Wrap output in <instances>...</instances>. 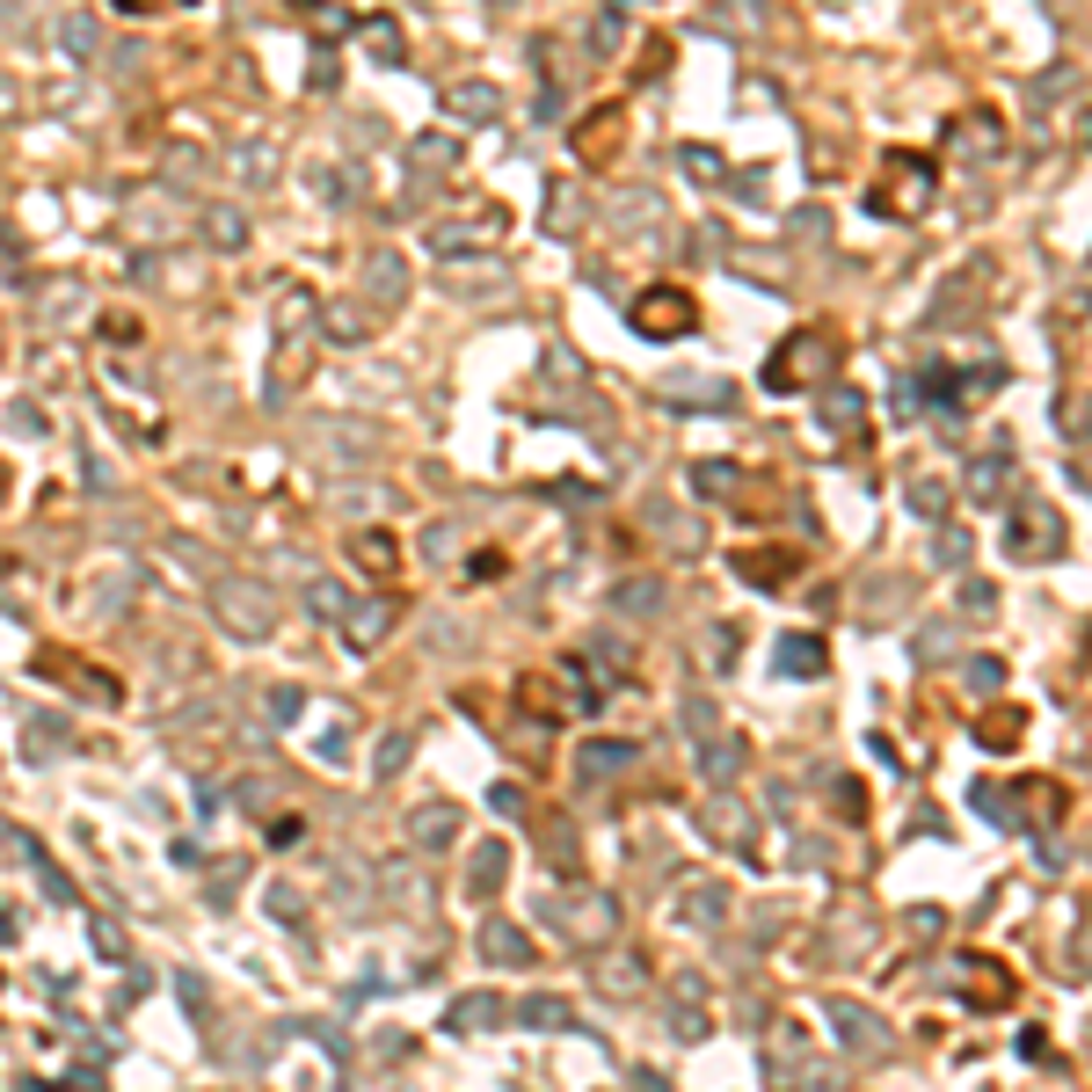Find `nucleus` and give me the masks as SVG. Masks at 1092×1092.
I'll return each instance as SVG.
<instances>
[{"label": "nucleus", "mask_w": 1092, "mask_h": 1092, "mask_svg": "<svg viewBox=\"0 0 1092 1092\" xmlns=\"http://www.w3.org/2000/svg\"><path fill=\"white\" fill-rule=\"evenodd\" d=\"M830 357H838V342H830L823 328H794L780 350L765 357V386H773V394H801V386L816 379V364L830 372Z\"/></svg>", "instance_id": "f257e3e1"}, {"label": "nucleus", "mask_w": 1092, "mask_h": 1092, "mask_svg": "<svg viewBox=\"0 0 1092 1092\" xmlns=\"http://www.w3.org/2000/svg\"><path fill=\"white\" fill-rule=\"evenodd\" d=\"M633 328H641V335H655V342H677V335H692V328H699V307H692V292L655 285V292H641V299H633Z\"/></svg>", "instance_id": "f03ea898"}, {"label": "nucleus", "mask_w": 1092, "mask_h": 1092, "mask_svg": "<svg viewBox=\"0 0 1092 1092\" xmlns=\"http://www.w3.org/2000/svg\"><path fill=\"white\" fill-rule=\"evenodd\" d=\"M896 175V197H874V211H896V219H918L926 204H933V160L926 154H889L882 168V182Z\"/></svg>", "instance_id": "7ed1b4c3"}, {"label": "nucleus", "mask_w": 1092, "mask_h": 1092, "mask_svg": "<svg viewBox=\"0 0 1092 1092\" xmlns=\"http://www.w3.org/2000/svg\"><path fill=\"white\" fill-rule=\"evenodd\" d=\"M1064 547V525H1056V510L1049 503H1020L1012 510V554L1020 561H1042V554H1056Z\"/></svg>", "instance_id": "20e7f679"}, {"label": "nucleus", "mask_w": 1092, "mask_h": 1092, "mask_svg": "<svg viewBox=\"0 0 1092 1092\" xmlns=\"http://www.w3.org/2000/svg\"><path fill=\"white\" fill-rule=\"evenodd\" d=\"M620 132H626V103H605V110H590V117L576 125V154L583 160H612L620 154Z\"/></svg>", "instance_id": "39448f33"}, {"label": "nucleus", "mask_w": 1092, "mask_h": 1092, "mask_svg": "<svg viewBox=\"0 0 1092 1092\" xmlns=\"http://www.w3.org/2000/svg\"><path fill=\"white\" fill-rule=\"evenodd\" d=\"M364 292H372V299H386V307H394V299L408 292V270H401V255H394V248L364 255Z\"/></svg>", "instance_id": "423d86ee"}, {"label": "nucleus", "mask_w": 1092, "mask_h": 1092, "mask_svg": "<svg viewBox=\"0 0 1092 1092\" xmlns=\"http://www.w3.org/2000/svg\"><path fill=\"white\" fill-rule=\"evenodd\" d=\"M495 233H503V211L467 219V226H430V248H438V255H452V248H481V241H495Z\"/></svg>", "instance_id": "0eeeda50"}, {"label": "nucleus", "mask_w": 1092, "mask_h": 1092, "mask_svg": "<svg viewBox=\"0 0 1092 1092\" xmlns=\"http://www.w3.org/2000/svg\"><path fill=\"white\" fill-rule=\"evenodd\" d=\"M860 423H867V394H860V386H838V394H823V430L852 438Z\"/></svg>", "instance_id": "6e6552de"}, {"label": "nucleus", "mask_w": 1092, "mask_h": 1092, "mask_svg": "<svg viewBox=\"0 0 1092 1092\" xmlns=\"http://www.w3.org/2000/svg\"><path fill=\"white\" fill-rule=\"evenodd\" d=\"M445 103H452L460 117H495V110H503V95H495V88H467V81H452V88H445Z\"/></svg>", "instance_id": "1a4fd4ad"}, {"label": "nucleus", "mask_w": 1092, "mask_h": 1092, "mask_svg": "<svg viewBox=\"0 0 1092 1092\" xmlns=\"http://www.w3.org/2000/svg\"><path fill=\"white\" fill-rule=\"evenodd\" d=\"M350 554H357L364 569H379V576L394 569V539H386V532H357V539H350Z\"/></svg>", "instance_id": "9d476101"}, {"label": "nucleus", "mask_w": 1092, "mask_h": 1092, "mask_svg": "<svg viewBox=\"0 0 1092 1092\" xmlns=\"http://www.w3.org/2000/svg\"><path fill=\"white\" fill-rule=\"evenodd\" d=\"M1005 467H1012L1005 452H983V460L968 467V495H998V481H1005Z\"/></svg>", "instance_id": "9b49d317"}, {"label": "nucleus", "mask_w": 1092, "mask_h": 1092, "mask_svg": "<svg viewBox=\"0 0 1092 1092\" xmlns=\"http://www.w3.org/2000/svg\"><path fill=\"white\" fill-rule=\"evenodd\" d=\"M364 37H372V51H379V59H401V29H394L386 15H364Z\"/></svg>", "instance_id": "f8f14e48"}, {"label": "nucleus", "mask_w": 1092, "mask_h": 1092, "mask_svg": "<svg viewBox=\"0 0 1092 1092\" xmlns=\"http://www.w3.org/2000/svg\"><path fill=\"white\" fill-rule=\"evenodd\" d=\"M307 15H313V37H342V29H350V15L328 7V0H307Z\"/></svg>", "instance_id": "ddd939ff"}, {"label": "nucleus", "mask_w": 1092, "mask_h": 1092, "mask_svg": "<svg viewBox=\"0 0 1092 1092\" xmlns=\"http://www.w3.org/2000/svg\"><path fill=\"white\" fill-rule=\"evenodd\" d=\"M328 335H335V342H357V335H364V313L357 307H328Z\"/></svg>", "instance_id": "4468645a"}, {"label": "nucleus", "mask_w": 1092, "mask_h": 1092, "mask_svg": "<svg viewBox=\"0 0 1092 1092\" xmlns=\"http://www.w3.org/2000/svg\"><path fill=\"white\" fill-rule=\"evenodd\" d=\"M547 226H554V233L576 226V190H569V182H554V211H547Z\"/></svg>", "instance_id": "2eb2a0df"}, {"label": "nucleus", "mask_w": 1092, "mask_h": 1092, "mask_svg": "<svg viewBox=\"0 0 1092 1092\" xmlns=\"http://www.w3.org/2000/svg\"><path fill=\"white\" fill-rule=\"evenodd\" d=\"M211 241L233 248V241H241V219H233V211H211Z\"/></svg>", "instance_id": "dca6fc26"}, {"label": "nucleus", "mask_w": 1092, "mask_h": 1092, "mask_svg": "<svg viewBox=\"0 0 1092 1092\" xmlns=\"http://www.w3.org/2000/svg\"><path fill=\"white\" fill-rule=\"evenodd\" d=\"M816 655H823L816 641H786V670H816Z\"/></svg>", "instance_id": "f3484780"}, {"label": "nucleus", "mask_w": 1092, "mask_h": 1092, "mask_svg": "<svg viewBox=\"0 0 1092 1092\" xmlns=\"http://www.w3.org/2000/svg\"><path fill=\"white\" fill-rule=\"evenodd\" d=\"M786 569H794V554H773V561H743V576H758V583H765V576H786Z\"/></svg>", "instance_id": "a211bd4d"}, {"label": "nucleus", "mask_w": 1092, "mask_h": 1092, "mask_svg": "<svg viewBox=\"0 0 1092 1092\" xmlns=\"http://www.w3.org/2000/svg\"><path fill=\"white\" fill-rule=\"evenodd\" d=\"M685 168H692V175H699V182H714V175H721V160H714V154H699V147H692V154H685Z\"/></svg>", "instance_id": "6ab92c4d"}, {"label": "nucleus", "mask_w": 1092, "mask_h": 1092, "mask_svg": "<svg viewBox=\"0 0 1092 1092\" xmlns=\"http://www.w3.org/2000/svg\"><path fill=\"white\" fill-rule=\"evenodd\" d=\"M125 15H154V7H197V0H117Z\"/></svg>", "instance_id": "aec40b11"}]
</instances>
